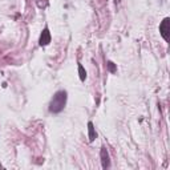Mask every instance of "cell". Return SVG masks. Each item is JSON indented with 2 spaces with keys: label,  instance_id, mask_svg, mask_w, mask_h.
<instances>
[{
  "label": "cell",
  "instance_id": "cell-1",
  "mask_svg": "<svg viewBox=\"0 0 170 170\" xmlns=\"http://www.w3.org/2000/svg\"><path fill=\"white\" fill-rule=\"evenodd\" d=\"M66 104V92L65 90H58L50 100L49 104V110L52 113H58L61 112Z\"/></svg>",
  "mask_w": 170,
  "mask_h": 170
},
{
  "label": "cell",
  "instance_id": "cell-2",
  "mask_svg": "<svg viewBox=\"0 0 170 170\" xmlns=\"http://www.w3.org/2000/svg\"><path fill=\"white\" fill-rule=\"evenodd\" d=\"M159 32H161V35H162L163 39L166 40V41H169V32H170V20H169V17H166V19L161 23V25H159Z\"/></svg>",
  "mask_w": 170,
  "mask_h": 170
},
{
  "label": "cell",
  "instance_id": "cell-3",
  "mask_svg": "<svg viewBox=\"0 0 170 170\" xmlns=\"http://www.w3.org/2000/svg\"><path fill=\"white\" fill-rule=\"evenodd\" d=\"M101 162H102V167H104V169H108V167L110 166L109 154H108V151H106V149H105V147H102V149H101Z\"/></svg>",
  "mask_w": 170,
  "mask_h": 170
},
{
  "label": "cell",
  "instance_id": "cell-4",
  "mask_svg": "<svg viewBox=\"0 0 170 170\" xmlns=\"http://www.w3.org/2000/svg\"><path fill=\"white\" fill-rule=\"evenodd\" d=\"M50 42V35H49V31H48V28H45L44 31H42L41 36H40V45H48Z\"/></svg>",
  "mask_w": 170,
  "mask_h": 170
},
{
  "label": "cell",
  "instance_id": "cell-5",
  "mask_svg": "<svg viewBox=\"0 0 170 170\" xmlns=\"http://www.w3.org/2000/svg\"><path fill=\"white\" fill-rule=\"evenodd\" d=\"M88 130H89V141H94L96 138V131H94V126L92 122H88Z\"/></svg>",
  "mask_w": 170,
  "mask_h": 170
},
{
  "label": "cell",
  "instance_id": "cell-6",
  "mask_svg": "<svg viewBox=\"0 0 170 170\" xmlns=\"http://www.w3.org/2000/svg\"><path fill=\"white\" fill-rule=\"evenodd\" d=\"M78 73H80V78H81V81H84L85 78H86V72L84 70L82 65H78Z\"/></svg>",
  "mask_w": 170,
  "mask_h": 170
},
{
  "label": "cell",
  "instance_id": "cell-7",
  "mask_svg": "<svg viewBox=\"0 0 170 170\" xmlns=\"http://www.w3.org/2000/svg\"><path fill=\"white\" fill-rule=\"evenodd\" d=\"M108 66H109V70H110V72H113V73L116 72V66H114V64H113L112 61L108 62Z\"/></svg>",
  "mask_w": 170,
  "mask_h": 170
}]
</instances>
